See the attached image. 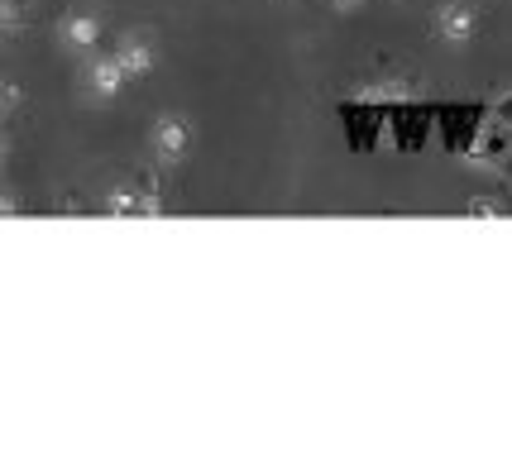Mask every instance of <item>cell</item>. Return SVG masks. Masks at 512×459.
I'll return each mask as SVG.
<instances>
[{
  "label": "cell",
  "mask_w": 512,
  "mask_h": 459,
  "mask_svg": "<svg viewBox=\"0 0 512 459\" xmlns=\"http://www.w3.org/2000/svg\"><path fill=\"white\" fill-rule=\"evenodd\" d=\"M331 5H340V10H355V5H364V0H331Z\"/></svg>",
  "instance_id": "10"
},
{
  "label": "cell",
  "mask_w": 512,
  "mask_h": 459,
  "mask_svg": "<svg viewBox=\"0 0 512 459\" xmlns=\"http://www.w3.org/2000/svg\"><path fill=\"white\" fill-rule=\"evenodd\" d=\"M125 87V72L115 58H101V63H91V91L96 96H115V91Z\"/></svg>",
  "instance_id": "5"
},
{
  "label": "cell",
  "mask_w": 512,
  "mask_h": 459,
  "mask_svg": "<svg viewBox=\"0 0 512 459\" xmlns=\"http://www.w3.org/2000/svg\"><path fill=\"white\" fill-rule=\"evenodd\" d=\"M29 24V0H0V34H15Z\"/></svg>",
  "instance_id": "7"
},
{
  "label": "cell",
  "mask_w": 512,
  "mask_h": 459,
  "mask_svg": "<svg viewBox=\"0 0 512 459\" xmlns=\"http://www.w3.org/2000/svg\"><path fill=\"white\" fill-rule=\"evenodd\" d=\"M20 101V87L15 82H0V106H15Z\"/></svg>",
  "instance_id": "8"
},
{
  "label": "cell",
  "mask_w": 512,
  "mask_h": 459,
  "mask_svg": "<svg viewBox=\"0 0 512 459\" xmlns=\"http://www.w3.org/2000/svg\"><path fill=\"white\" fill-rule=\"evenodd\" d=\"M441 34H446L450 44H465L469 34H474V10L460 5V0H450L446 10H441Z\"/></svg>",
  "instance_id": "3"
},
{
  "label": "cell",
  "mask_w": 512,
  "mask_h": 459,
  "mask_svg": "<svg viewBox=\"0 0 512 459\" xmlns=\"http://www.w3.org/2000/svg\"><path fill=\"white\" fill-rule=\"evenodd\" d=\"M498 120H503V125H512V96H503V101H498Z\"/></svg>",
  "instance_id": "9"
},
{
  "label": "cell",
  "mask_w": 512,
  "mask_h": 459,
  "mask_svg": "<svg viewBox=\"0 0 512 459\" xmlns=\"http://www.w3.org/2000/svg\"><path fill=\"white\" fill-rule=\"evenodd\" d=\"M187 149H192L187 120H182V115H163V120L154 125V153L163 158V163H178V158H187Z\"/></svg>",
  "instance_id": "1"
},
{
  "label": "cell",
  "mask_w": 512,
  "mask_h": 459,
  "mask_svg": "<svg viewBox=\"0 0 512 459\" xmlns=\"http://www.w3.org/2000/svg\"><path fill=\"white\" fill-rule=\"evenodd\" d=\"M106 211H111V216H154L158 201L149 197V187H144V192H134V187H120V192H111Z\"/></svg>",
  "instance_id": "2"
},
{
  "label": "cell",
  "mask_w": 512,
  "mask_h": 459,
  "mask_svg": "<svg viewBox=\"0 0 512 459\" xmlns=\"http://www.w3.org/2000/svg\"><path fill=\"white\" fill-rule=\"evenodd\" d=\"M115 63H120V72H125V82H134V77H144V72L154 67V48L139 44V39H130V44L115 53Z\"/></svg>",
  "instance_id": "4"
},
{
  "label": "cell",
  "mask_w": 512,
  "mask_h": 459,
  "mask_svg": "<svg viewBox=\"0 0 512 459\" xmlns=\"http://www.w3.org/2000/svg\"><path fill=\"white\" fill-rule=\"evenodd\" d=\"M63 39L72 48H91L96 39H101V24L91 20V15H67V20H63Z\"/></svg>",
  "instance_id": "6"
}]
</instances>
